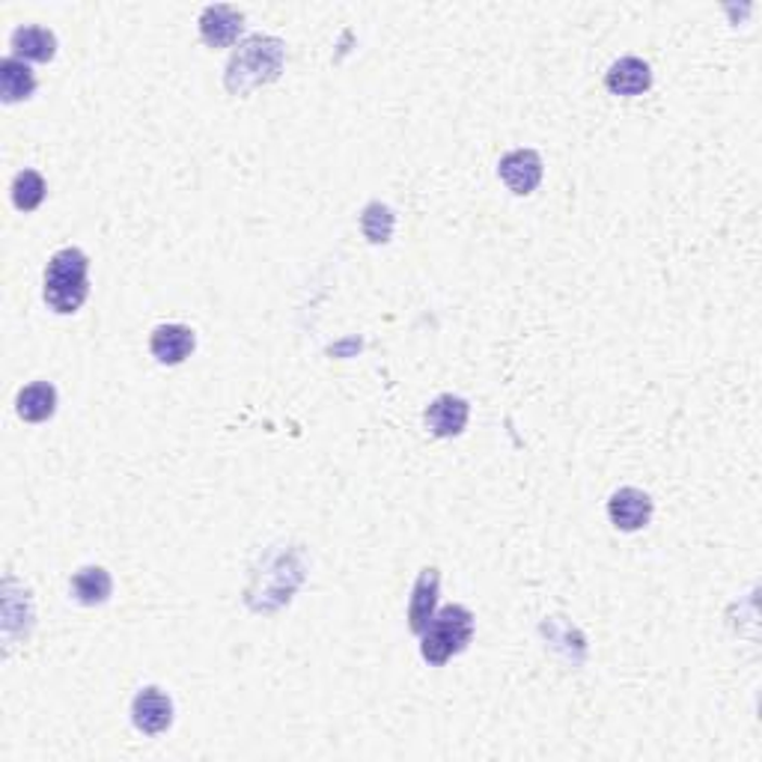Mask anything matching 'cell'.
Listing matches in <instances>:
<instances>
[{
	"label": "cell",
	"instance_id": "cell-13",
	"mask_svg": "<svg viewBox=\"0 0 762 762\" xmlns=\"http://www.w3.org/2000/svg\"><path fill=\"white\" fill-rule=\"evenodd\" d=\"M54 408H58V391L48 381H34L15 396V411L27 423H42V420L54 415Z\"/></svg>",
	"mask_w": 762,
	"mask_h": 762
},
{
	"label": "cell",
	"instance_id": "cell-12",
	"mask_svg": "<svg viewBox=\"0 0 762 762\" xmlns=\"http://www.w3.org/2000/svg\"><path fill=\"white\" fill-rule=\"evenodd\" d=\"M12 54L24 60H36V63H48L58 54V36L51 34L48 27L30 24V27H18L10 39Z\"/></svg>",
	"mask_w": 762,
	"mask_h": 762
},
{
	"label": "cell",
	"instance_id": "cell-6",
	"mask_svg": "<svg viewBox=\"0 0 762 762\" xmlns=\"http://www.w3.org/2000/svg\"><path fill=\"white\" fill-rule=\"evenodd\" d=\"M608 516H611L613 528H620V531H640L652 519V500L647 492L628 485V488L613 492L608 500Z\"/></svg>",
	"mask_w": 762,
	"mask_h": 762
},
{
	"label": "cell",
	"instance_id": "cell-8",
	"mask_svg": "<svg viewBox=\"0 0 762 762\" xmlns=\"http://www.w3.org/2000/svg\"><path fill=\"white\" fill-rule=\"evenodd\" d=\"M194 331L191 328H186V325H158L155 331H152V340H150V348L152 355H155V360L158 364H182V360L194 352Z\"/></svg>",
	"mask_w": 762,
	"mask_h": 762
},
{
	"label": "cell",
	"instance_id": "cell-4",
	"mask_svg": "<svg viewBox=\"0 0 762 762\" xmlns=\"http://www.w3.org/2000/svg\"><path fill=\"white\" fill-rule=\"evenodd\" d=\"M131 721L147 736L164 733V729L174 724V703H170V697L162 688H155V685L143 688L135 697V703H131Z\"/></svg>",
	"mask_w": 762,
	"mask_h": 762
},
{
	"label": "cell",
	"instance_id": "cell-5",
	"mask_svg": "<svg viewBox=\"0 0 762 762\" xmlns=\"http://www.w3.org/2000/svg\"><path fill=\"white\" fill-rule=\"evenodd\" d=\"M497 174L507 182V188L512 194L524 196L531 194V191H536L539 179H543V158H539V152L533 150H516L500 158Z\"/></svg>",
	"mask_w": 762,
	"mask_h": 762
},
{
	"label": "cell",
	"instance_id": "cell-16",
	"mask_svg": "<svg viewBox=\"0 0 762 762\" xmlns=\"http://www.w3.org/2000/svg\"><path fill=\"white\" fill-rule=\"evenodd\" d=\"M46 179L36 174V170H22V174L15 176V182H12V203H15V208H22V212H34L42 200H46Z\"/></svg>",
	"mask_w": 762,
	"mask_h": 762
},
{
	"label": "cell",
	"instance_id": "cell-7",
	"mask_svg": "<svg viewBox=\"0 0 762 762\" xmlns=\"http://www.w3.org/2000/svg\"><path fill=\"white\" fill-rule=\"evenodd\" d=\"M242 22H244L242 12L232 10V7H227V3L206 7L203 15H200V36H203V42H206V46L227 48L239 39V34H242Z\"/></svg>",
	"mask_w": 762,
	"mask_h": 762
},
{
	"label": "cell",
	"instance_id": "cell-2",
	"mask_svg": "<svg viewBox=\"0 0 762 762\" xmlns=\"http://www.w3.org/2000/svg\"><path fill=\"white\" fill-rule=\"evenodd\" d=\"M90 259L78 247H63L46 268V304L54 313H75L90 292Z\"/></svg>",
	"mask_w": 762,
	"mask_h": 762
},
{
	"label": "cell",
	"instance_id": "cell-9",
	"mask_svg": "<svg viewBox=\"0 0 762 762\" xmlns=\"http://www.w3.org/2000/svg\"><path fill=\"white\" fill-rule=\"evenodd\" d=\"M468 415H471V408H468V403H465L462 396L444 393V396H439V399L427 408V427L432 429V435H439V439H453V435H459L465 429Z\"/></svg>",
	"mask_w": 762,
	"mask_h": 762
},
{
	"label": "cell",
	"instance_id": "cell-1",
	"mask_svg": "<svg viewBox=\"0 0 762 762\" xmlns=\"http://www.w3.org/2000/svg\"><path fill=\"white\" fill-rule=\"evenodd\" d=\"M283 42L275 36H251L227 66V90L247 93L259 84L275 81L283 69Z\"/></svg>",
	"mask_w": 762,
	"mask_h": 762
},
{
	"label": "cell",
	"instance_id": "cell-11",
	"mask_svg": "<svg viewBox=\"0 0 762 762\" xmlns=\"http://www.w3.org/2000/svg\"><path fill=\"white\" fill-rule=\"evenodd\" d=\"M605 84L613 96H640L647 93L649 84H652V72L640 58H623L613 63Z\"/></svg>",
	"mask_w": 762,
	"mask_h": 762
},
{
	"label": "cell",
	"instance_id": "cell-14",
	"mask_svg": "<svg viewBox=\"0 0 762 762\" xmlns=\"http://www.w3.org/2000/svg\"><path fill=\"white\" fill-rule=\"evenodd\" d=\"M36 90V75L30 72V66H24V60L18 58H7L0 63V93H3V102H22V99H30Z\"/></svg>",
	"mask_w": 762,
	"mask_h": 762
},
{
	"label": "cell",
	"instance_id": "cell-17",
	"mask_svg": "<svg viewBox=\"0 0 762 762\" xmlns=\"http://www.w3.org/2000/svg\"><path fill=\"white\" fill-rule=\"evenodd\" d=\"M360 230L370 239L372 244H381L391 239L393 232V212L381 203H370L364 208V218H360Z\"/></svg>",
	"mask_w": 762,
	"mask_h": 762
},
{
	"label": "cell",
	"instance_id": "cell-15",
	"mask_svg": "<svg viewBox=\"0 0 762 762\" xmlns=\"http://www.w3.org/2000/svg\"><path fill=\"white\" fill-rule=\"evenodd\" d=\"M111 589H114V581L102 567L78 569L72 575V596L81 605H102L111 596Z\"/></svg>",
	"mask_w": 762,
	"mask_h": 762
},
{
	"label": "cell",
	"instance_id": "cell-3",
	"mask_svg": "<svg viewBox=\"0 0 762 762\" xmlns=\"http://www.w3.org/2000/svg\"><path fill=\"white\" fill-rule=\"evenodd\" d=\"M420 637H423L420 656L429 664L441 668V664H447L453 656H459L471 644V637H474V613L462 608V605H447V608H441L432 617V623H429V628Z\"/></svg>",
	"mask_w": 762,
	"mask_h": 762
},
{
	"label": "cell",
	"instance_id": "cell-10",
	"mask_svg": "<svg viewBox=\"0 0 762 762\" xmlns=\"http://www.w3.org/2000/svg\"><path fill=\"white\" fill-rule=\"evenodd\" d=\"M439 569H423L417 577L411 605H408V625L415 635H423L435 617V601H439Z\"/></svg>",
	"mask_w": 762,
	"mask_h": 762
}]
</instances>
